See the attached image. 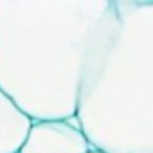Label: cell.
Here are the masks:
<instances>
[{"label": "cell", "mask_w": 153, "mask_h": 153, "mask_svg": "<svg viewBox=\"0 0 153 153\" xmlns=\"http://www.w3.org/2000/svg\"><path fill=\"white\" fill-rule=\"evenodd\" d=\"M112 0H0V90L33 121H70Z\"/></svg>", "instance_id": "1"}, {"label": "cell", "mask_w": 153, "mask_h": 153, "mask_svg": "<svg viewBox=\"0 0 153 153\" xmlns=\"http://www.w3.org/2000/svg\"><path fill=\"white\" fill-rule=\"evenodd\" d=\"M81 131L103 153H153V0H112L79 90Z\"/></svg>", "instance_id": "2"}, {"label": "cell", "mask_w": 153, "mask_h": 153, "mask_svg": "<svg viewBox=\"0 0 153 153\" xmlns=\"http://www.w3.org/2000/svg\"><path fill=\"white\" fill-rule=\"evenodd\" d=\"M92 149L78 121L33 123L20 153H88Z\"/></svg>", "instance_id": "3"}, {"label": "cell", "mask_w": 153, "mask_h": 153, "mask_svg": "<svg viewBox=\"0 0 153 153\" xmlns=\"http://www.w3.org/2000/svg\"><path fill=\"white\" fill-rule=\"evenodd\" d=\"M33 121L0 90V153H20Z\"/></svg>", "instance_id": "4"}, {"label": "cell", "mask_w": 153, "mask_h": 153, "mask_svg": "<svg viewBox=\"0 0 153 153\" xmlns=\"http://www.w3.org/2000/svg\"><path fill=\"white\" fill-rule=\"evenodd\" d=\"M88 153H103V151H97V149H90Z\"/></svg>", "instance_id": "5"}]
</instances>
